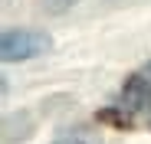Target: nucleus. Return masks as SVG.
Returning a JSON list of instances; mask_svg holds the SVG:
<instances>
[{
    "label": "nucleus",
    "mask_w": 151,
    "mask_h": 144,
    "mask_svg": "<svg viewBox=\"0 0 151 144\" xmlns=\"http://www.w3.org/2000/svg\"><path fill=\"white\" fill-rule=\"evenodd\" d=\"M46 49V36L36 33V30H10L4 33V59L13 62V59H27V56H36Z\"/></svg>",
    "instance_id": "nucleus-1"
},
{
    "label": "nucleus",
    "mask_w": 151,
    "mask_h": 144,
    "mask_svg": "<svg viewBox=\"0 0 151 144\" xmlns=\"http://www.w3.org/2000/svg\"><path fill=\"white\" fill-rule=\"evenodd\" d=\"M56 144H99V138L92 131H72V134H63Z\"/></svg>",
    "instance_id": "nucleus-2"
},
{
    "label": "nucleus",
    "mask_w": 151,
    "mask_h": 144,
    "mask_svg": "<svg viewBox=\"0 0 151 144\" xmlns=\"http://www.w3.org/2000/svg\"><path fill=\"white\" fill-rule=\"evenodd\" d=\"M69 4H76V0H49V7H53V10H63V7H69Z\"/></svg>",
    "instance_id": "nucleus-3"
}]
</instances>
